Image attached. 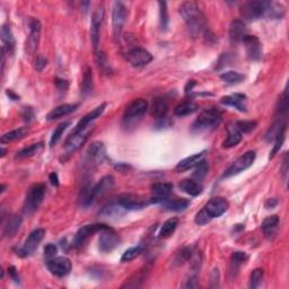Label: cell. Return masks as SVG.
Segmentation results:
<instances>
[{
    "instance_id": "obj_1",
    "label": "cell",
    "mask_w": 289,
    "mask_h": 289,
    "mask_svg": "<svg viewBox=\"0 0 289 289\" xmlns=\"http://www.w3.org/2000/svg\"><path fill=\"white\" fill-rule=\"evenodd\" d=\"M180 15L184 20L191 38H198L205 32L206 18L197 3L193 1L183 2L180 6Z\"/></svg>"
},
{
    "instance_id": "obj_2",
    "label": "cell",
    "mask_w": 289,
    "mask_h": 289,
    "mask_svg": "<svg viewBox=\"0 0 289 289\" xmlns=\"http://www.w3.org/2000/svg\"><path fill=\"white\" fill-rule=\"evenodd\" d=\"M113 185H115V177L112 175H107V176L102 177L101 181L93 188H86L83 190L81 202L85 206L92 205L97 199L102 198L105 193H108L113 188Z\"/></svg>"
},
{
    "instance_id": "obj_3",
    "label": "cell",
    "mask_w": 289,
    "mask_h": 289,
    "mask_svg": "<svg viewBox=\"0 0 289 289\" xmlns=\"http://www.w3.org/2000/svg\"><path fill=\"white\" fill-rule=\"evenodd\" d=\"M222 122V115L217 109H208L199 115L198 119L192 124L194 132H202L213 129Z\"/></svg>"
},
{
    "instance_id": "obj_4",
    "label": "cell",
    "mask_w": 289,
    "mask_h": 289,
    "mask_svg": "<svg viewBox=\"0 0 289 289\" xmlns=\"http://www.w3.org/2000/svg\"><path fill=\"white\" fill-rule=\"evenodd\" d=\"M148 110V102L144 99H137L130 103L123 115V123L125 127L138 123Z\"/></svg>"
},
{
    "instance_id": "obj_5",
    "label": "cell",
    "mask_w": 289,
    "mask_h": 289,
    "mask_svg": "<svg viewBox=\"0 0 289 289\" xmlns=\"http://www.w3.org/2000/svg\"><path fill=\"white\" fill-rule=\"evenodd\" d=\"M105 158H107V149L104 144L101 141H95L88 146L85 153L84 164L87 169L93 170L100 166Z\"/></svg>"
},
{
    "instance_id": "obj_6",
    "label": "cell",
    "mask_w": 289,
    "mask_h": 289,
    "mask_svg": "<svg viewBox=\"0 0 289 289\" xmlns=\"http://www.w3.org/2000/svg\"><path fill=\"white\" fill-rule=\"evenodd\" d=\"M270 1L266 0H255V1L246 2L242 7L241 15L246 20H256L262 17H267Z\"/></svg>"
},
{
    "instance_id": "obj_7",
    "label": "cell",
    "mask_w": 289,
    "mask_h": 289,
    "mask_svg": "<svg viewBox=\"0 0 289 289\" xmlns=\"http://www.w3.org/2000/svg\"><path fill=\"white\" fill-rule=\"evenodd\" d=\"M44 194H46V186L43 184H34L28 190L25 202H24V213L31 215L35 210H38L41 203L43 201Z\"/></svg>"
},
{
    "instance_id": "obj_8",
    "label": "cell",
    "mask_w": 289,
    "mask_h": 289,
    "mask_svg": "<svg viewBox=\"0 0 289 289\" xmlns=\"http://www.w3.org/2000/svg\"><path fill=\"white\" fill-rule=\"evenodd\" d=\"M94 130L93 125H88L87 128H85L80 131L77 132H71V135L69 136L66 141H64V149H66L67 155H71L72 153H75L77 149H79L81 146H83L86 140L88 139V137Z\"/></svg>"
},
{
    "instance_id": "obj_9",
    "label": "cell",
    "mask_w": 289,
    "mask_h": 289,
    "mask_svg": "<svg viewBox=\"0 0 289 289\" xmlns=\"http://www.w3.org/2000/svg\"><path fill=\"white\" fill-rule=\"evenodd\" d=\"M255 157H256V154L255 152H253V150H250V152L242 155L241 157H238L237 160H236L233 164H231L230 168L225 171V173H224L223 176L231 177L244 172L245 170L251 168L252 164H253L255 161Z\"/></svg>"
},
{
    "instance_id": "obj_10",
    "label": "cell",
    "mask_w": 289,
    "mask_h": 289,
    "mask_svg": "<svg viewBox=\"0 0 289 289\" xmlns=\"http://www.w3.org/2000/svg\"><path fill=\"white\" fill-rule=\"evenodd\" d=\"M44 235H46V230L43 229H36L35 231H32L28 235L24 245L16 251V254L19 255L20 258H27V256L33 254L35 250L38 249L41 241L44 238Z\"/></svg>"
},
{
    "instance_id": "obj_11",
    "label": "cell",
    "mask_w": 289,
    "mask_h": 289,
    "mask_svg": "<svg viewBox=\"0 0 289 289\" xmlns=\"http://www.w3.org/2000/svg\"><path fill=\"white\" fill-rule=\"evenodd\" d=\"M121 242L120 236L116 234V231L111 229V227H107V229L100 231V238H99V247L100 251L104 252V253H110L116 247L119 246Z\"/></svg>"
},
{
    "instance_id": "obj_12",
    "label": "cell",
    "mask_w": 289,
    "mask_h": 289,
    "mask_svg": "<svg viewBox=\"0 0 289 289\" xmlns=\"http://www.w3.org/2000/svg\"><path fill=\"white\" fill-rule=\"evenodd\" d=\"M230 203L225 198L216 197L206 203V206L201 209L203 214L207 216V218L211 221L214 218L221 217L223 214H225L229 209Z\"/></svg>"
},
{
    "instance_id": "obj_13",
    "label": "cell",
    "mask_w": 289,
    "mask_h": 289,
    "mask_svg": "<svg viewBox=\"0 0 289 289\" xmlns=\"http://www.w3.org/2000/svg\"><path fill=\"white\" fill-rule=\"evenodd\" d=\"M30 26V34L25 43V51L26 55L33 56L36 50H38L40 38H41V23L39 19L31 18L28 22Z\"/></svg>"
},
{
    "instance_id": "obj_14",
    "label": "cell",
    "mask_w": 289,
    "mask_h": 289,
    "mask_svg": "<svg viewBox=\"0 0 289 289\" xmlns=\"http://www.w3.org/2000/svg\"><path fill=\"white\" fill-rule=\"evenodd\" d=\"M128 17V9L123 3L120 1H116L113 3L112 10V25H113V34L116 38H119L123 27L125 20Z\"/></svg>"
},
{
    "instance_id": "obj_15",
    "label": "cell",
    "mask_w": 289,
    "mask_h": 289,
    "mask_svg": "<svg viewBox=\"0 0 289 289\" xmlns=\"http://www.w3.org/2000/svg\"><path fill=\"white\" fill-rule=\"evenodd\" d=\"M242 43L244 44V48L246 50L247 58L252 61H259L262 59L263 51H262V44L260 40L254 35H245L242 40Z\"/></svg>"
},
{
    "instance_id": "obj_16",
    "label": "cell",
    "mask_w": 289,
    "mask_h": 289,
    "mask_svg": "<svg viewBox=\"0 0 289 289\" xmlns=\"http://www.w3.org/2000/svg\"><path fill=\"white\" fill-rule=\"evenodd\" d=\"M48 270L57 277H64L71 271V262L66 256H58L47 261Z\"/></svg>"
},
{
    "instance_id": "obj_17",
    "label": "cell",
    "mask_w": 289,
    "mask_h": 289,
    "mask_svg": "<svg viewBox=\"0 0 289 289\" xmlns=\"http://www.w3.org/2000/svg\"><path fill=\"white\" fill-rule=\"evenodd\" d=\"M107 227L108 226L104 225V224H93V225L83 226L75 235L74 246L81 247L92 235H94L95 233H100V231L105 230Z\"/></svg>"
},
{
    "instance_id": "obj_18",
    "label": "cell",
    "mask_w": 289,
    "mask_h": 289,
    "mask_svg": "<svg viewBox=\"0 0 289 289\" xmlns=\"http://www.w3.org/2000/svg\"><path fill=\"white\" fill-rule=\"evenodd\" d=\"M127 59L131 66L136 68H140L147 66L149 62H152L153 56L147 50L142 48H133L127 54Z\"/></svg>"
},
{
    "instance_id": "obj_19",
    "label": "cell",
    "mask_w": 289,
    "mask_h": 289,
    "mask_svg": "<svg viewBox=\"0 0 289 289\" xmlns=\"http://www.w3.org/2000/svg\"><path fill=\"white\" fill-rule=\"evenodd\" d=\"M116 201L119 202L127 211L144 209L145 207L150 202V200H146V199H142L140 197H138V195H133V194L120 195L119 198H116Z\"/></svg>"
},
{
    "instance_id": "obj_20",
    "label": "cell",
    "mask_w": 289,
    "mask_h": 289,
    "mask_svg": "<svg viewBox=\"0 0 289 289\" xmlns=\"http://www.w3.org/2000/svg\"><path fill=\"white\" fill-rule=\"evenodd\" d=\"M103 17H104L103 7H99L97 9H95L94 14H93L92 25H91V39H92L93 48H94L95 51L97 50V48H99L100 31H101L102 22H103Z\"/></svg>"
},
{
    "instance_id": "obj_21",
    "label": "cell",
    "mask_w": 289,
    "mask_h": 289,
    "mask_svg": "<svg viewBox=\"0 0 289 289\" xmlns=\"http://www.w3.org/2000/svg\"><path fill=\"white\" fill-rule=\"evenodd\" d=\"M173 185L171 183H155L152 186V197L150 202L152 203H162L170 198L172 193Z\"/></svg>"
},
{
    "instance_id": "obj_22",
    "label": "cell",
    "mask_w": 289,
    "mask_h": 289,
    "mask_svg": "<svg viewBox=\"0 0 289 289\" xmlns=\"http://www.w3.org/2000/svg\"><path fill=\"white\" fill-rule=\"evenodd\" d=\"M1 52L5 55H13L15 50V39L11 28L7 24L1 26Z\"/></svg>"
},
{
    "instance_id": "obj_23",
    "label": "cell",
    "mask_w": 289,
    "mask_h": 289,
    "mask_svg": "<svg viewBox=\"0 0 289 289\" xmlns=\"http://www.w3.org/2000/svg\"><path fill=\"white\" fill-rule=\"evenodd\" d=\"M105 108H107V103L101 104L100 107H97L96 109L93 110L92 112L87 113V115L85 116L84 117H81V120L78 122V123H77L76 128L74 129V131H72V132L80 131V130H83V129H85V128H87L88 125H91L93 121L96 120L97 117H100V116H102V113L104 112Z\"/></svg>"
},
{
    "instance_id": "obj_24",
    "label": "cell",
    "mask_w": 289,
    "mask_h": 289,
    "mask_svg": "<svg viewBox=\"0 0 289 289\" xmlns=\"http://www.w3.org/2000/svg\"><path fill=\"white\" fill-rule=\"evenodd\" d=\"M245 35H247L245 24L239 19L233 20L230 25V39L231 41V43L242 42V40Z\"/></svg>"
},
{
    "instance_id": "obj_25",
    "label": "cell",
    "mask_w": 289,
    "mask_h": 289,
    "mask_svg": "<svg viewBox=\"0 0 289 289\" xmlns=\"http://www.w3.org/2000/svg\"><path fill=\"white\" fill-rule=\"evenodd\" d=\"M227 132H229V135H227L225 141L223 142L224 148L235 147V146H237L239 142H241L242 132L239 131L237 127H236L235 123L229 124V127H227Z\"/></svg>"
},
{
    "instance_id": "obj_26",
    "label": "cell",
    "mask_w": 289,
    "mask_h": 289,
    "mask_svg": "<svg viewBox=\"0 0 289 289\" xmlns=\"http://www.w3.org/2000/svg\"><path fill=\"white\" fill-rule=\"evenodd\" d=\"M223 104L233 107L241 112H246V96L243 94H233L230 96H224L221 100Z\"/></svg>"
},
{
    "instance_id": "obj_27",
    "label": "cell",
    "mask_w": 289,
    "mask_h": 289,
    "mask_svg": "<svg viewBox=\"0 0 289 289\" xmlns=\"http://www.w3.org/2000/svg\"><path fill=\"white\" fill-rule=\"evenodd\" d=\"M79 104H62L57 107L56 109L52 110V111L47 116L48 121H54L57 119H60L64 116L70 115V113L75 112L77 109H78Z\"/></svg>"
},
{
    "instance_id": "obj_28",
    "label": "cell",
    "mask_w": 289,
    "mask_h": 289,
    "mask_svg": "<svg viewBox=\"0 0 289 289\" xmlns=\"http://www.w3.org/2000/svg\"><path fill=\"white\" fill-rule=\"evenodd\" d=\"M125 211L127 210L119 202L115 201L103 207V209L100 211V216L104 218H119L125 214Z\"/></svg>"
},
{
    "instance_id": "obj_29",
    "label": "cell",
    "mask_w": 289,
    "mask_h": 289,
    "mask_svg": "<svg viewBox=\"0 0 289 289\" xmlns=\"http://www.w3.org/2000/svg\"><path fill=\"white\" fill-rule=\"evenodd\" d=\"M23 219L18 215H13L8 218V221L6 222L5 226H3L2 230V235L5 237H13V236L17 233L18 230L20 229V225H22Z\"/></svg>"
},
{
    "instance_id": "obj_30",
    "label": "cell",
    "mask_w": 289,
    "mask_h": 289,
    "mask_svg": "<svg viewBox=\"0 0 289 289\" xmlns=\"http://www.w3.org/2000/svg\"><path fill=\"white\" fill-rule=\"evenodd\" d=\"M278 225H279V217L277 215H272L264 219L261 225V229L263 231L264 235H266L269 239H271V238H274L277 234Z\"/></svg>"
},
{
    "instance_id": "obj_31",
    "label": "cell",
    "mask_w": 289,
    "mask_h": 289,
    "mask_svg": "<svg viewBox=\"0 0 289 289\" xmlns=\"http://www.w3.org/2000/svg\"><path fill=\"white\" fill-rule=\"evenodd\" d=\"M190 205V201L188 199H168L164 202H162L163 208L169 211H174V213H180V211L185 210Z\"/></svg>"
},
{
    "instance_id": "obj_32",
    "label": "cell",
    "mask_w": 289,
    "mask_h": 289,
    "mask_svg": "<svg viewBox=\"0 0 289 289\" xmlns=\"http://www.w3.org/2000/svg\"><path fill=\"white\" fill-rule=\"evenodd\" d=\"M169 111V104L164 97H157L153 101L152 105V115L156 120L163 119L168 115Z\"/></svg>"
},
{
    "instance_id": "obj_33",
    "label": "cell",
    "mask_w": 289,
    "mask_h": 289,
    "mask_svg": "<svg viewBox=\"0 0 289 289\" xmlns=\"http://www.w3.org/2000/svg\"><path fill=\"white\" fill-rule=\"evenodd\" d=\"M180 189L185 192L186 194L191 195V197H198L199 194L202 193L203 186L195 180H191V178H186L180 183Z\"/></svg>"
},
{
    "instance_id": "obj_34",
    "label": "cell",
    "mask_w": 289,
    "mask_h": 289,
    "mask_svg": "<svg viewBox=\"0 0 289 289\" xmlns=\"http://www.w3.org/2000/svg\"><path fill=\"white\" fill-rule=\"evenodd\" d=\"M93 89H94V83H93V72L91 67H86L84 71L83 76V81H81V86H80V93L83 97H87L88 95H91L93 93Z\"/></svg>"
},
{
    "instance_id": "obj_35",
    "label": "cell",
    "mask_w": 289,
    "mask_h": 289,
    "mask_svg": "<svg viewBox=\"0 0 289 289\" xmlns=\"http://www.w3.org/2000/svg\"><path fill=\"white\" fill-rule=\"evenodd\" d=\"M205 154H206V152L203 150V152H201V153L194 154V155H192V156L184 158V160H182L180 163H178V164L176 165V168H175V170H176L177 172H183V171H186V170L194 168V166L202 160V157L205 156Z\"/></svg>"
},
{
    "instance_id": "obj_36",
    "label": "cell",
    "mask_w": 289,
    "mask_h": 289,
    "mask_svg": "<svg viewBox=\"0 0 289 289\" xmlns=\"http://www.w3.org/2000/svg\"><path fill=\"white\" fill-rule=\"evenodd\" d=\"M198 110V105L193 103V102L188 101V102H183V103L178 104L174 109V115L176 116H190Z\"/></svg>"
},
{
    "instance_id": "obj_37",
    "label": "cell",
    "mask_w": 289,
    "mask_h": 289,
    "mask_svg": "<svg viewBox=\"0 0 289 289\" xmlns=\"http://www.w3.org/2000/svg\"><path fill=\"white\" fill-rule=\"evenodd\" d=\"M43 144L42 142H36V144H33L31 146H28L26 148H23L22 150L16 154V158H27V157H32L34 155H38L39 153L42 152L43 149Z\"/></svg>"
},
{
    "instance_id": "obj_38",
    "label": "cell",
    "mask_w": 289,
    "mask_h": 289,
    "mask_svg": "<svg viewBox=\"0 0 289 289\" xmlns=\"http://www.w3.org/2000/svg\"><path fill=\"white\" fill-rule=\"evenodd\" d=\"M28 133L27 128H19L13 130V131H9L5 133V135L1 136V144H6V142H11L18 139H22V138L25 137Z\"/></svg>"
},
{
    "instance_id": "obj_39",
    "label": "cell",
    "mask_w": 289,
    "mask_h": 289,
    "mask_svg": "<svg viewBox=\"0 0 289 289\" xmlns=\"http://www.w3.org/2000/svg\"><path fill=\"white\" fill-rule=\"evenodd\" d=\"M178 225V219L177 218H170L169 221H166L164 224H163V226L161 227V231H160V237L161 238H165V237H169V236L172 235L175 230H176V227Z\"/></svg>"
},
{
    "instance_id": "obj_40",
    "label": "cell",
    "mask_w": 289,
    "mask_h": 289,
    "mask_svg": "<svg viewBox=\"0 0 289 289\" xmlns=\"http://www.w3.org/2000/svg\"><path fill=\"white\" fill-rule=\"evenodd\" d=\"M144 250H145L144 245H137V246L130 247V249H128L123 254H122L121 262L132 261V260H135L136 258H138V256H139L142 252H144Z\"/></svg>"
},
{
    "instance_id": "obj_41",
    "label": "cell",
    "mask_w": 289,
    "mask_h": 289,
    "mask_svg": "<svg viewBox=\"0 0 289 289\" xmlns=\"http://www.w3.org/2000/svg\"><path fill=\"white\" fill-rule=\"evenodd\" d=\"M208 171H209L208 163H207L205 160H201L197 165H195L192 176L195 181H201L206 177V175L208 174Z\"/></svg>"
},
{
    "instance_id": "obj_42",
    "label": "cell",
    "mask_w": 289,
    "mask_h": 289,
    "mask_svg": "<svg viewBox=\"0 0 289 289\" xmlns=\"http://www.w3.org/2000/svg\"><path fill=\"white\" fill-rule=\"evenodd\" d=\"M160 6V22H161V28L163 31H166L170 24L169 18V10H168V3L165 1L158 2Z\"/></svg>"
},
{
    "instance_id": "obj_43",
    "label": "cell",
    "mask_w": 289,
    "mask_h": 289,
    "mask_svg": "<svg viewBox=\"0 0 289 289\" xmlns=\"http://www.w3.org/2000/svg\"><path fill=\"white\" fill-rule=\"evenodd\" d=\"M286 129H287V127H284L278 132V135L276 136V138H275V146H274V149H272L271 153H270L269 160H272V158H274L277 155V153L279 152L280 148L283 147V144L285 141V137H286Z\"/></svg>"
},
{
    "instance_id": "obj_44",
    "label": "cell",
    "mask_w": 289,
    "mask_h": 289,
    "mask_svg": "<svg viewBox=\"0 0 289 289\" xmlns=\"http://www.w3.org/2000/svg\"><path fill=\"white\" fill-rule=\"evenodd\" d=\"M221 78L225 81V83L229 84H237L239 81H242L244 79V76L242 74H239L237 71H225L221 75Z\"/></svg>"
},
{
    "instance_id": "obj_45",
    "label": "cell",
    "mask_w": 289,
    "mask_h": 289,
    "mask_svg": "<svg viewBox=\"0 0 289 289\" xmlns=\"http://www.w3.org/2000/svg\"><path fill=\"white\" fill-rule=\"evenodd\" d=\"M263 275L264 272L262 269H255L252 271L250 277V288L255 289L261 286V284L263 282Z\"/></svg>"
},
{
    "instance_id": "obj_46",
    "label": "cell",
    "mask_w": 289,
    "mask_h": 289,
    "mask_svg": "<svg viewBox=\"0 0 289 289\" xmlns=\"http://www.w3.org/2000/svg\"><path fill=\"white\" fill-rule=\"evenodd\" d=\"M194 247L191 246V247H184V249H182L180 253L177 254L176 259H175V263L176 264H182L186 261H190V259L192 258V255L194 253Z\"/></svg>"
},
{
    "instance_id": "obj_47",
    "label": "cell",
    "mask_w": 289,
    "mask_h": 289,
    "mask_svg": "<svg viewBox=\"0 0 289 289\" xmlns=\"http://www.w3.org/2000/svg\"><path fill=\"white\" fill-rule=\"evenodd\" d=\"M69 125H70V122H63V123H61L58 125V127H57L54 133H52V137L50 139V147H54L57 142L59 141L61 136H62V133L64 132V130H66Z\"/></svg>"
},
{
    "instance_id": "obj_48",
    "label": "cell",
    "mask_w": 289,
    "mask_h": 289,
    "mask_svg": "<svg viewBox=\"0 0 289 289\" xmlns=\"http://www.w3.org/2000/svg\"><path fill=\"white\" fill-rule=\"evenodd\" d=\"M247 256L246 253H244V252H234L233 254H231V266H233L235 269H237V268L241 266V264L245 263V261L247 260Z\"/></svg>"
},
{
    "instance_id": "obj_49",
    "label": "cell",
    "mask_w": 289,
    "mask_h": 289,
    "mask_svg": "<svg viewBox=\"0 0 289 289\" xmlns=\"http://www.w3.org/2000/svg\"><path fill=\"white\" fill-rule=\"evenodd\" d=\"M256 121H237L235 123L236 127L238 128L242 133H249L252 130H254L256 127Z\"/></svg>"
},
{
    "instance_id": "obj_50",
    "label": "cell",
    "mask_w": 289,
    "mask_h": 289,
    "mask_svg": "<svg viewBox=\"0 0 289 289\" xmlns=\"http://www.w3.org/2000/svg\"><path fill=\"white\" fill-rule=\"evenodd\" d=\"M96 62L99 64V67L104 71H110V64H109V60L105 56L104 52H96Z\"/></svg>"
},
{
    "instance_id": "obj_51",
    "label": "cell",
    "mask_w": 289,
    "mask_h": 289,
    "mask_svg": "<svg viewBox=\"0 0 289 289\" xmlns=\"http://www.w3.org/2000/svg\"><path fill=\"white\" fill-rule=\"evenodd\" d=\"M198 286H199V284H198L197 272H194V274L190 275L189 278H186L184 280V283H183V285H182L183 288H197Z\"/></svg>"
},
{
    "instance_id": "obj_52",
    "label": "cell",
    "mask_w": 289,
    "mask_h": 289,
    "mask_svg": "<svg viewBox=\"0 0 289 289\" xmlns=\"http://www.w3.org/2000/svg\"><path fill=\"white\" fill-rule=\"evenodd\" d=\"M58 253V247H57L55 244H48V245L44 247V258L47 260L54 259L55 256Z\"/></svg>"
},
{
    "instance_id": "obj_53",
    "label": "cell",
    "mask_w": 289,
    "mask_h": 289,
    "mask_svg": "<svg viewBox=\"0 0 289 289\" xmlns=\"http://www.w3.org/2000/svg\"><path fill=\"white\" fill-rule=\"evenodd\" d=\"M219 287V270L217 268H215L211 272V282H210V288H217Z\"/></svg>"
},
{
    "instance_id": "obj_54",
    "label": "cell",
    "mask_w": 289,
    "mask_h": 289,
    "mask_svg": "<svg viewBox=\"0 0 289 289\" xmlns=\"http://www.w3.org/2000/svg\"><path fill=\"white\" fill-rule=\"evenodd\" d=\"M55 84H56V86H57V88H58L59 92H66L68 89V87H69L68 81L64 80V79L56 78L55 79Z\"/></svg>"
},
{
    "instance_id": "obj_55",
    "label": "cell",
    "mask_w": 289,
    "mask_h": 289,
    "mask_svg": "<svg viewBox=\"0 0 289 289\" xmlns=\"http://www.w3.org/2000/svg\"><path fill=\"white\" fill-rule=\"evenodd\" d=\"M47 66V59L44 58L43 56H39L38 59H36V63H35V68L38 71H42L44 68Z\"/></svg>"
},
{
    "instance_id": "obj_56",
    "label": "cell",
    "mask_w": 289,
    "mask_h": 289,
    "mask_svg": "<svg viewBox=\"0 0 289 289\" xmlns=\"http://www.w3.org/2000/svg\"><path fill=\"white\" fill-rule=\"evenodd\" d=\"M22 116L24 117V120L27 121V122H30L34 117V112H33V110H32L31 108H23Z\"/></svg>"
},
{
    "instance_id": "obj_57",
    "label": "cell",
    "mask_w": 289,
    "mask_h": 289,
    "mask_svg": "<svg viewBox=\"0 0 289 289\" xmlns=\"http://www.w3.org/2000/svg\"><path fill=\"white\" fill-rule=\"evenodd\" d=\"M8 274H9L10 278L14 280L15 283H19V277H18V271L16 270V268L14 266H11L8 268Z\"/></svg>"
},
{
    "instance_id": "obj_58",
    "label": "cell",
    "mask_w": 289,
    "mask_h": 289,
    "mask_svg": "<svg viewBox=\"0 0 289 289\" xmlns=\"http://www.w3.org/2000/svg\"><path fill=\"white\" fill-rule=\"evenodd\" d=\"M49 180H50L52 185H55V186L59 185V177H58V174H57L56 172L49 175Z\"/></svg>"
},
{
    "instance_id": "obj_59",
    "label": "cell",
    "mask_w": 289,
    "mask_h": 289,
    "mask_svg": "<svg viewBox=\"0 0 289 289\" xmlns=\"http://www.w3.org/2000/svg\"><path fill=\"white\" fill-rule=\"evenodd\" d=\"M277 203H278V201H277L276 199H269V200L266 202V208L267 209L275 208V207L277 206Z\"/></svg>"
},
{
    "instance_id": "obj_60",
    "label": "cell",
    "mask_w": 289,
    "mask_h": 289,
    "mask_svg": "<svg viewBox=\"0 0 289 289\" xmlns=\"http://www.w3.org/2000/svg\"><path fill=\"white\" fill-rule=\"evenodd\" d=\"M6 94H7V96L9 97L10 100H13V101H17L18 99H19V96L18 95H16L15 93L11 91V89H7L6 91Z\"/></svg>"
},
{
    "instance_id": "obj_61",
    "label": "cell",
    "mask_w": 289,
    "mask_h": 289,
    "mask_svg": "<svg viewBox=\"0 0 289 289\" xmlns=\"http://www.w3.org/2000/svg\"><path fill=\"white\" fill-rule=\"evenodd\" d=\"M195 81L194 80H189L188 81V84H186V86H185V93H189V92H191L192 91V88H193V86H195Z\"/></svg>"
},
{
    "instance_id": "obj_62",
    "label": "cell",
    "mask_w": 289,
    "mask_h": 289,
    "mask_svg": "<svg viewBox=\"0 0 289 289\" xmlns=\"http://www.w3.org/2000/svg\"><path fill=\"white\" fill-rule=\"evenodd\" d=\"M5 155H6V149L2 147V148H1V157L5 156Z\"/></svg>"
},
{
    "instance_id": "obj_63",
    "label": "cell",
    "mask_w": 289,
    "mask_h": 289,
    "mask_svg": "<svg viewBox=\"0 0 289 289\" xmlns=\"http://www.w3.org/2000/svg\"><path fill=\"white\" fill-rule=\"evenodd\" d=\"M5 189H6V186L2 184V185H1V193H2V192H5Z\"/></svg>"
}]
</instances>
